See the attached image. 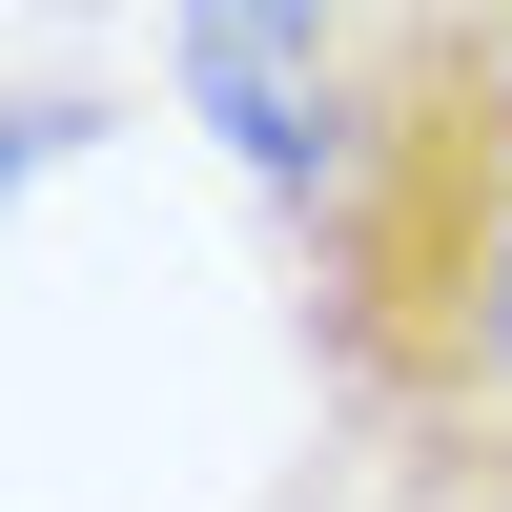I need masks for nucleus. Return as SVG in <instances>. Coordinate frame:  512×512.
I'll list each match as a JSON object with an SVG mask.
<instances>
[{
    "label": "nucleus",
    "instance_id": "nucleus-1",
    "mask_svg": "<svg viewBox=\"0 0 512 512\" xmlns=\"http://www.w3.org/2000/svg\"><path fill=\"white\" fill-rule=\"evenodd\" d=\"M287 308L369 451L512 410V0L349 21V123L287 205Z\"/></svg>",
    "mask_w": 512,
    "mask_h": 512
},
{
    "label": "nucleus",
    "instance_id": "nucleus-2",
    "mask_svg": "<svg viewBox=\"0 0 512 512\" xmlns=\"http://www.w3.org/2000/svg\"><path fill=\"white\" fill-rule=\"evenodd\" d=\"M390 512H512V410H472V431H410V451H390Z\"/></svg>",
    "mask_w": 512,
    "mask_h": 512
},
{
    "label": "nucleus",
    "instance_id": "nucleus-3",
    "mask_svg": "<svg viewBox=\"0 0 512 512\" xmlns=\"http://www.w3.org/2000/svg\"><path fill=\"white\" fill-rule=\"evenodd\" d=\"M185 21H226V41H349V0H185Z\"/></svg>",
    "mask_w": 512,
    "mask_h": 512
}]
</instances>
